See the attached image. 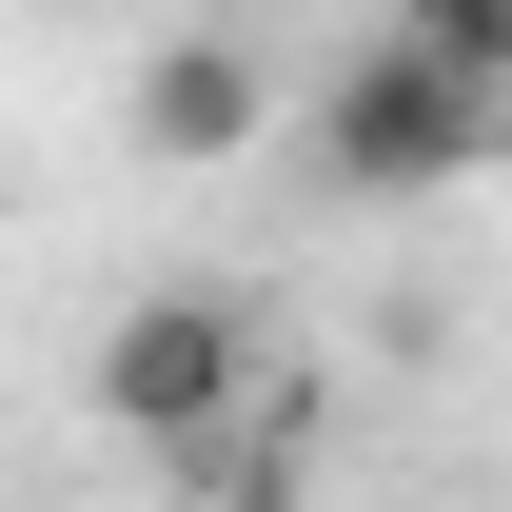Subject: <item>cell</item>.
I'll return each mask as SVG.
<instances>
[{"label":"cell","instance_id":"obj_1","mask_svg":"<svg viewBox=\"0 0 512 512\" xmlns=\"http://www.w3.org/2000/svg\"><path fill=\"white\" fill-rule=\"evenodd\" d=\"M493 158V99L453 60H414V40H355V60L316 79V178L355 197V217H394V197H453Z\"/></svg>","mask_w":512,"mask_h":512},{"label":"cell","instance_id":"obj_2","mask_svg":"<svg viewBox=\"0 0 512 512\" xmlns=\"http://www.w3.org/2000/svg\"><path fill=\"white\" fill-rule=\"evenodd\" d=\"M237 414H256V316L237 296H138V316L99 335V434H119L138 473H197Z\"/></svg>","mask_w":512,"mask_h":512},{"label":"cell","instance_id":"obj_3","mask_svg":"<svg viewBox=\"0 0 512 512\" xmlns=\"http://www.w3.org/2000/svg\"><path fill=\"white\" fill-rule=\"evenodd\" d=\"M256 138H276V79H256V40L178 20V40L138 60V158H158V178H217V158H256Z\"/></svg>","mask_w":512,"mask_h":512},{"label":"cell","instance_id":"obj_4","mask_svg":"<svg viewBox=\"0 0 512 512\" xmlns=\"http://www.w3.org/2000/svg\"><path fill=\"white\" fill-rule=\"evenodd\" d=\"M394 40H414V60H453L473 99H512V0H394Z\"/></svg>","mask_w":512,"mask_h":512}]
</instances>
